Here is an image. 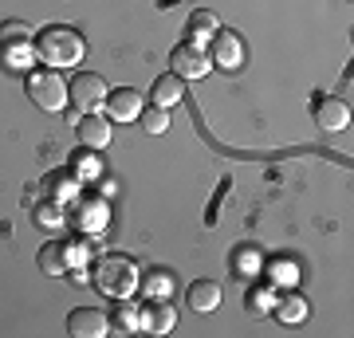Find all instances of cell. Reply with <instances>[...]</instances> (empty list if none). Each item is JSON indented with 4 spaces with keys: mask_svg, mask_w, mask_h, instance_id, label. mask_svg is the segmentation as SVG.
Here are the masks:
<instances>
[{
    "mask_svg": "<svg viewBox=\"0 0 354 338\" xmlns=\"http://www.w3.org/2000/svg\"><path fill=\"white\" fill-rule=\"evenodd\" d=\"M83 51H87V44L71 24H51L36 36V59L48 67H75V63H83Z\"/></svg>",
    "mask_w": 354,
    "mask_h": 338,
    "instance_id": "1",
    "label": "cell"
},
{
    "mask_svg": "<svg viewBox=\"0 0 354 338\" xmlns=\"http://www.w3.org/2000/svg\"><path fill=\"white\" fill-rule=\"evenodd\" d=\"M91 279H95V288L102 295H111V299H130L134 291H138V263L130 260V256H99L95 267H91Z\"/></svg>",
    "mask_w": 354,
    "mask_h": 338,
    "instance_id": "2",
    "label": "cell"
},
{
    "mask_svg": "<svg viewBox=\"0 0 354 338\" xmlns=\"http://www.w3.org/2000/svg\"><path fill=\"white\" fill-rule=\"evenodd\" d=\"M28 95H32V102H36L39 111H64L67 102V83L64 75H59V67H36V71H28Z\"/></svg>",
    "mask_w": 354,
    "mask_h": 338,
    "instance_id": "3",
    "label": "cell"
},
{
    "mask_svg": "<svg viewBox=\"0 0 354 338\" xmlns=\"http://www.w3.org/2000/svg\"><path fill=\"white\" fill-rule=\"evenodd\" d=\"M106 95H111V91H106V83H102L95 71H79V75L67 83V99L75 102L83 114H95L102 102H106Z\"/></svg>",
    "mask_w": 354,
    "mask_h": 338,
    "instance_id": "4",
    "label": "cell"
},
{
    "mask_svg": "<svg viewBox=\"0 0 354 338\" xmlns=\"http://www.w3.org/2000/svg\"><path fill=\"white\" fill-rule=\"evenodd\" d=\"M169 63H174V75L177 79H205V75H209V67H213L209 51H205L201 44H193V39L177 44V48L169 51Z\"/></svg>",
    "mask_w": 354,
    "mask_h": 338,
    "instance_id": "5",
    "label": "cell"
},
{
    "mask_svg": "<svg viewBox=\"0 0 354 338\" xmlns=\"http://www.w3.org/2000/svg\"><path fill=\"white\" fill-rule=\"evenodd\" d=\"M71 205H75V213L67 216V220H75L79 232H91V236H95V232H102V228H106V200H102V197L79 193Z\"/></svg>",
    "mask_w": 354,
    "mask_h": 338,
    "instance_id": "6",
    "label": "cell"
},
{
    "mask_svg": "<svg viewBox=\"0 0 354 338\" xmlns=\"http://www.w3.org/2000/svg\"><path fill=\"white\" fill-rule=\"evenodd\" d=\"M67 335L71 338H102V335H111V319L99 307H79V311L67 314Z\"/></svg>",
    "mask_w": 354,
    "mask_h": 338,
    "instance_id": "7",
    "label": "cell"
},
{
    "mask_svg": "<svg viewBox=\"0 0 354 338\" xmlns=\"http://www.w3.org/2000/svg\"><path fill=\"white\" fill-rule=\"evenodd\" d=\"M177 323V311L169 307V299H150L146 307H138V330L150 335H169Z\"/></svg>",
    "mask_w": 354,
    "mask_h": 338,
    "instance_id": "8",
    "label": "cell"
},
{
    "mask_svg": "<svg viewBox=\"0 0 354 338\" xmlns=\"http://www.w3.org/2000/svg\"><path fill=\"white\" fill-rule=\"evenodd\" d=\"M311 114H315V126H323V130H346V122H351V106L339 95L315 99L311 102Z\"/></svg>",
    "mask_w": 354,
    "mask_h": 338,
    "instance_id": "9",
    "label": "cell"
},
{
    "mask_svg": "<svg viewBox=\"0 0 354 338\" xmlns=\"http://www.w3.org/2000/svg\"><path fill=\"white\" fill-rule=\"evenodd\" d=\"M106 114H111L114 122H130V118H138L142 114V95L134 87H118V91H111L106 95Z\"/></svg>",
    "mask_w": 354,
    "mask_h": 338,
    "instance_id": "10",
    "label": "cell"
},
{
    "mask_svg": "<svg viewBox=\"0 0 354 338\" xmlns=\"http://www.w3.org/2000/svg\"><path fill=\"white\" fill-rule=\"evenodd\" d=\"M209 59L216 63V67H241L244 59V48H241V39L232 36V32H216L213 39H209Z\"/></svg>",
    "mask_w": 354,
    "mask_h": 338,
    "instance_id": "11",
    "label": "cell"
},
{
    "mask_svg": "<svg viewBox=\"0 0 354 338\" xmlns=\"http://www.w3.org/2000/svg\"><path fill=\"white\" fill-rule=\"evenodd\" d=\"M75 130H79V142H83L87 150H102V146L111 142V122H106L99 111H95V114H83V118L75 122Z\"/></svg>",
    "mask_w": 354,
    "mask_h": 338,
    "instance_id": "12",
    "label": "cell"
},
{
    "mask_svg": "<svg viewBox=\"0 0 354 338\" xmlns=\"http://www.w3.org/2000/svg\"><path fill=\"white\" fill-rule=\"evenodd\" d=\"M272 314H276L279 323H304L307 319V299L299 295V291H276V299H272Z\"/></svg>",
    "mask_w": 354,
    "mask_h": 338,
    "instance_id": "13",
    "label": "cell"
},
{
    "mask_svg": "<svg viewBox=\"0 0 354 338\" xmlns=\"http://www.w3.org/2000/svg\"><path fill=\"white\" fill-rule=\"evenodd\" d=\"M185 303H189V311H197V314L216 311V307H221V283H213V279H197V283H189Z\"/></svg>",
    "mask_w": 354,
    "mask_h": 338,
    "instance_id": "14",
    "label": "cell"
},
{
    "mask_svg": "<svg viewBox=\"0 0 354 338\" xmlns=\"http://www.w3.org/2000/svg\"><path fill=\"white\" fill-rule=\"evenodd\" d=\"M150 99H153V106H177V102L185 99V79H177L174 71L169 75H158L153 79V87H150Z\"/></svg>",
    "mask_w": 354,
    "mask_h": 338,
    "instance_id": "15",
    "label": "cell"
},
{
    "mask_svg": "<svg viewBox=\"0 0 354 338\" xmlns=\"http://www.w3.org/2000/svg\"><path fill=\"white\" fill-rule=\"evenodd\" d=\"M39 272H44V276H64V272H71L64 240H51V244L39 248Z\"/></svg>",
    "mask_w": 354,
    "mask_h": 338,
    "instance_id": "16",
    "label": "cell"
},
{
    "mask_svg": "<svg viewBox=\"0 0 354 338\" xmlns=\"http://www.w3.org/2000/svg\"><path fill=\"white\" fill-rule=\"evenodd\" d=\"M138 288L146 291V299H169V291H174V272L150 267L146 276H138Z\"/></svg>",
    "mask_w": 354,
    "mask_h": 338,
    "instance_id": "17",
    "label": "cell"
},
{
    "mask_svg": "<svg viewBox=\"0 0 354 338\" xmlns=\"http://www.w3.org/2000/svg\"><path fill=\"white\" fill-rule=\"evenodd\" d=\"M44 185H48V197L59 200V205H71V200L79 197V177L71 173V169H67V173H64V169H59V173H51Z\"/></svg>",
    "mask_w": 354,
    "mask_h": 338,
    "instance_id": "18",
    "label": "cell"
},
{
    "mask_svg": "<svg viewBox=\"0 0 354 338\" xmlns=\"http://www.w3.org/2000/svg\"><path fill=\"white\" fill-rule=\"evenodd\" d=\"M118 307H114L106 319H111V335H134L138 330V307L130 299H114Z\"/></svg>",
    "mask_w": 354,
    "mask_h": 338,
    "instance_id": "19",
    "label": "cell"
},
{
    "mask_svg": "<svg viewBox=\"0 0 354 338\" xmlns=\"http://www.w3.org/2000/svg\"><path fill=\"white\" fill-rule=\"evenodd\" d=\"M32 220H36L39 228H64L67 225V209L59 205V200H36L32 205Z\"/></svg>",
    "mask_w": 354,
    "mask_h": 338,
    "instance_id": "20",
    "label": "cell"
},
{
    "mask_svg": "<svg viewBox=\"0 0 354 338\" xmlns=\"http://www.w3.org/2000/svg\"><path fill=\"white\" fill-rule=\"evenodd\" d=\"M216 32H221V20H216L209 8H197V12H189V39H193V44H209Z\"/></svg>",
    "mask_w": 354,
    "mask_h": 338,
    "instance_id": "21",
    "label": "cell"
},
{
    "mask_svg": "<svg viewBox=\"0 0 354 338\" xmlns=\"http://www.w3.org/2000/svg\"><path fill=\"white\" fill-rule=\"evenodd\" d=\"M232 267H236V276L252 279L256 272L264 267V256H260V248H252V244H241V248H236V256H232Z\"/></svg>",
    "mask_w": 354,
    "mask_h": 338,
    "instance_id": "22",
    "label": "cell"
},
{
    "mask_svg": "<svg viewBox=\"0 0 354 338\" xmlns=\"http://www.w3.org/2000/svg\"><path fill=\"white\" fill-rule=\"evenodd\" d=\"M99 158H95V150H87V146H83V150L79 153H71V173L79 177V181H95V177H99Z\"/></svg>",
    "mask_w": 354,
    "mask_h": 338,
    "instance_id": "23",
    "label": "cell"
},
{
    "mask_svg": "<svg viewBox=\"0 0 354 338\" xmlns=\"http://www.w3.org/2000/svg\"><path fill=\"white\" fill-rule=\"evenodd\" d=\"M272 299H276V288L272 283H260V288H252L244 295V307L252 314H272Z\"/></svg>",
    "mask_w": 354,
    "mask_h": 338,
    "instance_id": "24",
    "label": "cell"
},
{
    "mask_svg": "<svg viewBox=\"0 0 354 338\" xmlns=\"http://www.w3.org/2000/svg\"><path fill=\"white\" fill-rule=\"evenodd\" d=\"M32 39H12V44H0V55L8 59V67H28L32 63Z\"/></svg>",
    "mask_w": 354,
    "mask_h": 338,
    "instance_id": "25",
    "label": "cell"
},
{
    "mask_svg": "<svg viewBox=\"0 0 354 338\" xmlns=\"http://www.w3.org/2000/svg\"><path fill=\"white\" fill-rule=\"evenodd\" d=\"M64 248H67V263H71V267H79V263H87L91 256L99 252L95 244H91V232H83L79 240H67Z\"/></svg>",
    "mask_w": 354,
    "mask_h": 338,
    "instance_id": "26",
    "label": "cell"
},
{
    "mask_svg": "<svg viewBox=\"0 0 354 338\" xmlns=\"http://www.w3.org/2000/svg\"><path fill=\"white\" fill-rule=\"evenodd\" d=\"M138 118H142V130H146V134H165V130H169V111H165V106H150V111H142Z\"/></svg>",
    "mask_w": 354,
    "mask_h": 338,
    "instance_id": "27",
    "label": "cell"
},
{
    "mask_svg": "<svg viewBox=\"0 0 354 338\" xmlns=\"http://www.w3.org/2000/svg\"><path fill=\"white\" fill-rule=\"evenodd\" d=\"M12 39H32V28L20 24V20H8V24H0V44H12Z\"/></svg>",
    "mask_w": 354,
    "mask_h": 338,
    "instance_id": "28",
    "label": "cell"
},
{
    "mask_svg": "<svg viewBox=\"0 0 354 338\" xmlns=\"http://www.w3.org/2000/svg\"><path fill=\"white\" fill-rule=\"evenodd\" d=\"M295 276H299V272H295V263H291V260H276V263H272V279L283 283V288L295 283Z\"/></svg>",
    "mask_w": 354,
    "mask_h": 338,
    "instance_id": "29",
    "label": "cell"
}]
</instances>
